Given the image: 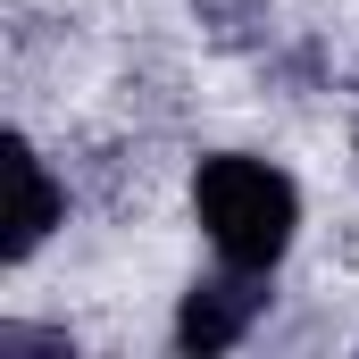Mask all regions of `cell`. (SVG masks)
<instances>
[{"label": "cell", "mask_w": 359, "mask_h": 359, "mask_svg": "<svg viewBox=\"0 0 359 359\" xmlns=\"http://www.w3.org/2000/svg\"><path fill=\"white\" fill-rule=\"evenodd\" d=\"M192 209H201V226H209V243H217L226 268H259V276L284 259V243H292V226H301L292 176H276L268 159H243V151L201 159Z\"/></svg>", "instance_id": "6da1fadb"}, {"label": "cell", "mask_w": 359, "mask_h": 359, "mask_svg": "<svg viewBox=\"0 0 359 359\" xmlns=\"http://www.w3.org/2000/svg\"><path fill=\"white\" fill-rule=\"evenodd\" d=\"M268 309V284H259V268H234V276H209V284H192L184 292V318H176V343L184 351H234L243 343V326Z\"/></svg>", "instance_id": "7a4b0ae2"}, {"label": "cell", "mask_w": 359, "mask_h": 359, "mask_svg": "<svg viewBox=\"0 0 359 359\" xmlns=\"http://www.w3.org/2000/svg\"><path fill=\"white\" fill-rule=\"evenodd\" d=\"M8 192H17V209H8V259H34L50 243V226H59V184L34 159L25 134H8Z\"/></svg>", "instance_id": "3957f363"}, {"label": "cell", "mask_w": 359, "mask_h": 359, "mask_svg": "<svg viewBox=\"0 0 359 359\" xmlns=\"http://www.w3.org/2000/svg\"><path fill=\"white\" fill-rule=\"evenodd\" d=\"M192 8H201L209 42H226V50H243V42L268 25V0H192Z\"/></svg>", "instance_id": "277c9868"}]
</instances>
